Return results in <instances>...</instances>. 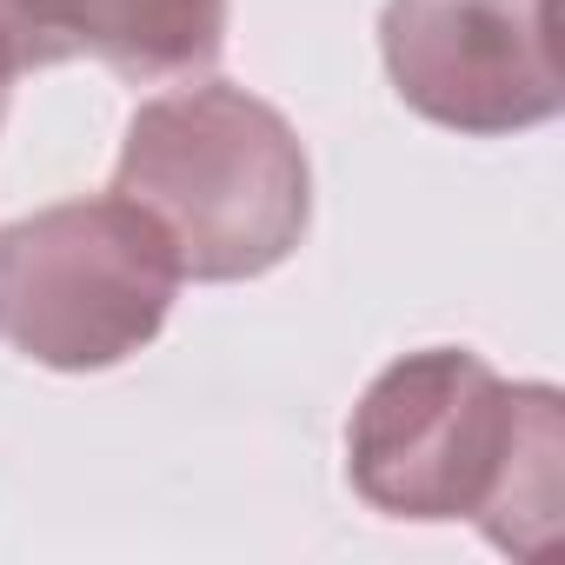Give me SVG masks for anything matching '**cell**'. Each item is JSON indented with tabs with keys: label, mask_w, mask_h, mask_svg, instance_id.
<instances>
[{
	"label": "cell",
	"mask_w": 565,
	"mask_h": 565,
	"mask_svg": "<svg viewBox=\"0 0 565 565\" xmlns=\"http://www.w3.org/2000/svg\"><path fill=\"white\" fill-rule=\"evenodd\" d=\"M353 486L399 519H479L505 552L558 532V399L505 386L479 353H413L353 413Z\"/></svg>",
	"instance_id": "6da1fadb"
},
{
	"label": "cell",
	"mask_w": 565,
	"mask_h": 565,
	"mask_svg": "<svg viewBox=\"0 0 565 565\" xmlns=\"http://www.w3.org/2000/svg\"><path fill=\"white\" fill-rule=\"evenodd\" d=\"M114 193L167 226L193 279H253L307 233V153L294 127L220 81L134 114Z\"/></svg>",
	"instance_id": "7a4b0ae2"
},
{
	"label": "cell",
	"mask_w": 565,
	"mask_h": 565,
	"mask_svg": "<svg viewBox=\"0 0 565 565\" xmlns=\"http://www.w3.org/2000/svg\"><path fill=\"white\" fill-rule=\"evenodd\" d=\"M180 279L167 226L127 193L47 206L0 226V340L61 373L114 366L160 333Z\"/></svg>",
	"instance_id": "3957f363"
},
{
	"label": "cell",
	"mask_w": 565,
	"mask_h": 565,
	"mask_svg": "<svg viewBox=\"0 0 565 565\" xmlns=\"http://www.w3.org/2000/svg\"><path fill=\"white\" fill-rule=\"evenodd\" d=\"M386 67L439 127H539L558 114L552 0H386Z\"/></svg>",
	"instance_id": "277c9868"
},
{
	"label": "cell",
	"mask_w": 565,
	"mask_h": 565,
	"mask_svg": "<svg viewBox=\"0 0 565 565\" xmlns=\"http://www.w3.org/2000/svg\"><path fill=\"white\" fill-rule=\"evenodd\" d=\"M41 67L94 54L127 81H180L213 67L226 0H8Z\"/></svg>",
	"instance_id": "5b68a950"
},
{
	"label": "cell",
	"mask_w": 565,
	"mask_h": 565,
	"mask_svg": "<svg viewBox=\"0 0 565 565\" xmlns=\"http://www.w3.org/2000/svg\"><path fill=\"white\" fill-rule=\"evenodd\" d=\"M28 67H41V54H34V41H28V28L8 14V0H0V114H8V94H14V81H21Z\"/></svg>",
	"instance_id": "8992f818"
}]
</instances>
